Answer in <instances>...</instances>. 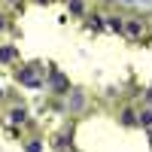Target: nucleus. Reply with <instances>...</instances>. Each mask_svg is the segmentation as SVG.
Returning <instances> with one entry per match:
<instances>
[{
  "label": "nucleus",
  "instance_id": "obj_1",
  "mask_svg": "<svg viewBox=\"0 0 152 152\" xmlns=\"http://www.w3.org/2000/svg\"><path fill=\"white\" fill-rule=\"evenodd\" d=\"M137 122H140L143 128H152V110H143L140 116H137Z\"/></svg>",
  "mask_w": 152,
  "mask_h": 152
},
{
  "label": "nucleus",
  "instance_id": "obj_2",
  "mask_svg": "<svg viewBox=\"0 0 152 152\" xmlns=\"http://www.w3.org/2000/svg\"><path fill=\"white\" fill-rule=\"evenodd\" d=\"M125 31H128L131 37H137V34L143 31V24H140V21H131V24H125Z\"/></svg>",
  "mask_w": 152,
  "mask_h": 152
},
{
  "label": "nucleus",
  "instance_id": "obj_3",
  "mask_svg": "<svg viewBox=\"0 0 152 152\" xmlns=\"http://www.w3.org/2000/svg\"><path fill=\"white\" fill-rule=\"evenodd\" d=\"M9 119L15 122V125H18V122H24V110H12V113H9Z\"/></svg>",
  "mask_w": 152,
  "mask_h": 152
},
{
  "label": "nucleus",
  "instance_id": "obj_4",
  "mask_svg": "<svg viewBox=\"0 0 152 152\" xmlns=\"http://www.w3.org/2000/svg\"><path fill=\"white\" fill-rule=\"evenodd\" d=\"M122 122H125V125H134V122H137V116H134L131 110H125V113H122Z\"/></svg>",
  "mask_w": 152,
  "mask_h": 152
},
{
  "label": "nucleus",
  "instance_id": "obj_5",
  "mask_svg": "<svg viewBox=\"0 0 152 152\" xmlns=\"http://www.w3.org/2000/svg\"><path fill=\"white\" fill-rule=\"evenodd\" d=\"M0 31H3V18H0Z\"/></svg>",
  "mask_w": 152,
  "mask_h": 152
},
{
  "label": "nucleus",
  "instance_id": "obj_6",
  "mask_svg": "<svg viewBox=\"0 0 152 152\" xmlns=\"http://www.w3.org/2000/svg\"><path fill=\"white\" fill-rule=\"evenodd\" d=\"M149 137H152V128H149Z\"/></svg>",
  "mask_w": 152,
  "mask_h": 152
}]
</instances>
